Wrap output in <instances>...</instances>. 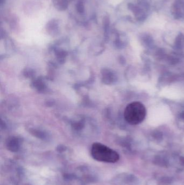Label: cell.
<instances>
[{"instance_id":"1","label":"cell","mask_w":184,"mask_h":185,"mask_svg":"<svg viewBox=\"0 0 184 185\" xmlns=\"http://www.w3.org/2000/svg\"><path fill=\"white\" fill-rule=\"evenodd\" d=\"M146 113V109L144 104L138 101H135L126 107L124 116L129 124L136 125L144 121Z\"/></svg>"},{"instance_id":"2","label":"cell","mask_w":184,"mask_h":185,"mask_svg":"<svg viewBox=\"0 0 184 185\" xmlns=\"http://www.w3.org/2000/svg\"><path fill=\"white\" fill-rule=\"evenodd\" d=\"M91 154L96 160L100 162L115 163L119 159V155L115 150L98 142L92 145Z\"/></svg>"},{"instance_id":"3","label":"cell","mask_w":184,"mask_h":185,"mask_svg":"<svg viewBox=\"0 0 184 185\" xmlns=\"http://www.w3.org/2000/svg\"><path fill=\"white\" fill-rule=\"evenodd\" d=\"M173 13L175 17L178 18L184 16V1L183 0H178L175 1L173 5Z\"/></svg>"},{"instance_id":"4","label":"cell","mask_w":184,"mask_h":185,"mask_svg":"<svg viewBox=\"0 0 184 185\" xmlns=\"http://www.w3.org/2000/svg\"><path fill=\"white\" fill-rule=\"evenodd\" d=\"M130 8H131V10L135 14V16L137 17L139 20H144L146 17V15L143 9L139 7H137L133 5H130Z\"/></svg>"},{"instance_id":"5","label":"cell","mask_w":184,"mask_h":185,"mask_svg":"<svg viewBox=\"0 0 184 185\" xmlns=\"http://www.w3.org/2000/svg\"><path fill=\"white\" fill-rule=\"evenodd\" d=\"M55 8L59 11H64L68 7V0H53Z\"/></svg>"},{"instance_id":"6","label":"cell","mask_w":184,"mask_h":185,"mask_svg":"<svg viewBox=\"0 0 184 185\" xmlns=\"http://www.w3.org/2000/svg\"><path fill=\"white\" fill-rule=\"evenodd\" d=\"M76 9L77 13H78L79 14H83L85 12V7L82 1L80 0L77 2L76 5Z\"/></svg>"}]
</instances>
